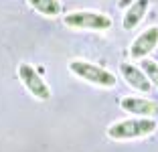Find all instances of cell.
<instances>
[{"label":"cell","mask_w":158,"mask_h":152,"mask_svg":"<svg viewBox=\"0 0 158 152\" xmlns=\"http://www.w3.org/2000/svg\"><path fill=\"white\" fill-rule=\"evenodd\" d=\"M69 69L73 71L77 77H81L83 81H89V83H93V85H99V87H114V85H116V77H114L110 71L98 67V65L85 63V61H71Z\"/></svg>","instance_id":"6da1fadb"},{"label":"cell","mask_w":158,"mask_h":152,"mask_svg":"<svg viewBox=\"0 0 158 152\" xmlns=\"http://www.w3.org/2000/svg\"><path fill=\"white\" fill-rule=\"evenodd\" d=\"M65 24L73 28H91V31H106L112 27V20L99 12H71L65 16Z\"/></svg>","instance_id":"7a4b0ae2"},{"label":"cell","mask_w":158,"mask_h":152,"mask_svg":"<svg viewBox=\"0 0 158 152\" xmlns=\"http://www.w3.org/2000/svg\"><path fill=\"white\" fill-rule=\"evenodd\" d=\"M156 130V124L152 120H126L118 122L110 128L112 138H132V136H144Z\"/></svg>","instance_id":"3957f363"},{"label":"cell","mask_w":158,"mask_h":152,"mask_svg":"<svg viewBox=\"0 0 158 152\" xmlns=\"http://www.w3.org/2000/svg\"><path fill=\"white\" fill-rule=\"evenodd\" d=\"M19 75H20V79H23L24 87L33 93L35 97H39V99H49V97H51V89L47 87V83L43 81V77L31 67V65H20Z\"/></svg>","instance_id":"277c9868"},{"label":"cell","mask_w":158,"mask_h":152,"mask_svg":"<svg viewBox=\"0 0 158 152\" xmlns=\"http://www.w3.org/2000/svg\"><path fill=\"white\" fill-rule=\"evenodd\" d=\"M156 45H158V27H152L146 32H142V35L134 41V45H132V49H130V55L134 57V59L146 57Z\"/></svg>","instance_id":"5b68a950"},{"label":"cell","mask_w":158,"mask_h":152,"mask_svg":"<svg viewBox=\"0 0 158 152\" xmlns=\"http://www.w3.org/2000/svg\"><path fill=\"white\" fill-rule=\"evenodd\" d=\"M120 69H122V75L126 77V81L130 83L134 89H140V91H144V93H148V91H150V79L146 77V75L142 73L138 67L124 63Z\"/></svg>","instance_id":"8992f818"},{"label":"cell","mask_w":158,"mask_h":152,"mask_svg":"<svg viewBox=\"0 0 158 152\" xmlns=\"http://www.w3.org/2000/svg\"><path fill=\"white\" fill-rule=\"evenodd\" d=\"M122 108L126 112L132 114H140V116H148V114H156L158 106L150 99H142V97H124L122 99Z\"/></svg>","instance_id":"52a82bcc"},{"label":"cell","mask_w":158,"mask_h":152,"mask_svg":"<svg viewBox=\"0 0 158 152\" xmlns=\"http://www.w3.org/2000/svg\"><path fill=\"white\" fill-rule=\"evenodd\" d=\"M28 2L35 10H39L41 14H47V16H55L61 12L59 0H28Z\"/></svg>","instance_id":"ba28073f"},{"label":"cell","mask_w":158,"mask_h":152,"mask_svg":"<svg viewBox=\"0 0 158 152\" xmlns=\"http://www.w3.org/2000/svg\"><path fill=\"white\" fill-rule=\"evenodd\" d=\"M144 10H146V0H140L138 4H134V6L130 8V12L126 14L124 27H126V28H134L136 24H138V20L144 16Z\"/></svg>","instance_id":"9c48e42d"},{"label":"cell","mask_w":158,"mask_h":152,"mask_svg":"<svg viewBox=\"0 0 158 152\" xmlns=\"http://www.w3.org/2000/svg\"><path fill=\"white\" fill-rule=\"evenodd\" d=\"M142 69L146 71V77H148L150 81H152L154 85L158 87V65L154 63V61L144 59V61H142Z\"/></svg>","instance_id":"30bf717a"},{"label":"cell","mask_w":158,"mask_h":152,"mask_svg":"<svg viewBox=\"0 0 158 152\" xmlns=\"http://www.w3.org/2000/svg\"><path fill=\"white\" fill-rule=\"evenodd\" d=\"M132 0H120V6H126V4H130Z\"/></svg>","instance_id":"8fae6325"}]
</instances>
